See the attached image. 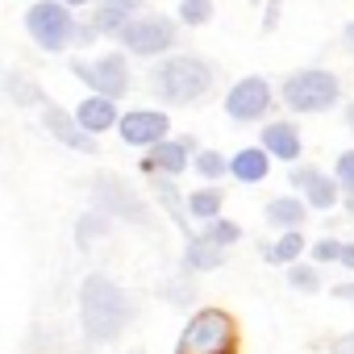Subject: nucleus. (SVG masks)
Masks as SVG:
<instances>
[{"label":"nucleus","mask_w":354,"mask_h":354,"mask_svg":"<svg viewBox=\"0 0 354 354\" xmlns=\"http://www.w3.org/2000/svg\"><path fill=\"white\" fill-rule=\"evenodd\" d=\"M46 129L63 142V146H71V150H96V142L88 138V129L80 125V117H67L63 109H46Z\"/></svg>","instance_id":"12"},{"label":"nucleus","mask_w":354,"mask_h":354,"mask_svg":"<svg viewBox=\"0 0 354 354\" xmlns=\"http://www.w3.org/2000/svg\"><path fill=\"white\" fill-rule=\"evenodd\" d=\"M80 317L92 342H113L133 321V300L104 275H92L80 292Z\"/></svg>","instance_id":"1"},{"label":"nucleus","mask_w":354,"mask_h":354,"mask_svg":"<svg viewBox=\"0 0 354 354\" xmlns=\"http://www.w3.org/2000/svg\"><path fill=\"white\" fill-rule=\"evenodd\" d=\"M292 184L304 192V201H308L313 209H329V205L337 201L333 180H329V175H321V171H313V167H296V171H292Z\"/></svg>","instance_id":"11"},{"label":"nucleus","mask_w":354,"mask_h":354,"mask_svg":"<svg viewBox=\"0 0 354 354\" xmlns=\"http://www.w3.org/2000/svg\"><path fill=\"white\" fill-rule=\"evenodd\" d=\"M288 279H292L296 288H304V292H313V288H317V271H313V267H292V271H288Z\"/></svg>","instance_id":"28"},{"label":"nucleus","mask_w":354,"mask_h":354,"mask_svg":"<svg viewBox=\"0 0 354 354\" xmlns=\"http://www.w3.org/2000/svg\"><path fill=\"white\" fill-rule=\"evenodd\" d=\"M346 42H350V46H354V26H346Z\"/></svg>","instance_id":"35"},{"label":"nucleus","mask_w":354,"mask_h":354,"mask_svg":"<svg viewBox=\"0 0 354 354\" xmlns=\"http://www.w3.org/2000/svg\"><path fill=\"white\" fill-rule=\"evenodd\" d=\"M263 150H271L275 158H300V133L288 121H275L263 129Z\"/></svg>","instance_id":"14"},{"label":"nucleus","mask_w":354,"mask_h":354,"mask_svg":"<svg viewBox=\"0 0 354 354\" xmlns=\"http://www.w3.org/2000/svg\"><path fill=\"white\" fill-rule=\"evenodd\" d=\"M225 167H230V162H225L217 150H201V154H196V171L205 175V180H217V175H221Z\"/></svg>","instance_id":"24"},{"label":"nucleus","mask_w":354,"mask_h":354,"mask_svg":"<svg viewBox=\"0 0 354 354\" xmlns=\"http://www.w3.org/2000/svg\"><path fill=\"white\" fill-rule=\"evenodd\" d=\"M333 354H354V333L342 337V342H333Z\"/></svg>","instance_id":"31"},{"label":"nucleus","mask_w":354,"mask_h":354,"mask_svg":"<svg viewBox=\"0 0 354 354\" xmlns=\"http://www.w3.org/2000/svg\"><path fill=\"white\" fill-rule=\"evenodd\" d=\"M209 88H213V67L201 63V59H192V55L167 59L162 67H154V92L167 96V100H175V104H192Z\"/></svg>","instance_id":"2"},{"label":"nucleus","mask_w":354,"mask_h":354,"mask_svg":"<svg viewBox=\"0 0 354 354\" xmlns=\"http://www.w3.org/2000/svg\"><path fill=\"white\" fill-rule=\"evenodd\" d=\"M121 138L129 146H154V142L167 138V117L162 113H150V109L129 113V117H121Z\"/></svg>","instance_id":"10"},{"label":"nucleus","mask_w":354,"mask_h":354,"mask_svg":"<svg viewBox=\"0 0 354 354\" xmlns=\"http://www.w3.org/2000/svg\"><path fill=\"white\" fill-rule=\"evenodd\" d=\"M267 104H271V88H267V80H259V75L234 84V92L225 96V113H230L234 121H254V117L267 113Z\"/></svg>","instance_id":"9"},{"label":"nucleus","mask_w":354,"mask_h":354,"mask_svg":"<svg viewBox=\"0 0 354 354\" xmlns=\"http://www.w3.org/2000/svg\"><path fill=\"white\" fill-rule=\"evenodd\" d=\"M337 92H342V84L329 71H300V75H288V84H283V100L296 113H321L337 100Z\"/></svg>","instance_id":"4"},{"label":"nucleus","mask_w":354,"mask_h":354,"mask_svg":"<svg viewBox=\"0 0 354 354\" xmlns=\"http://www.w3.org/2000/svg\"><path fill=\"white\" fill-rule=\"evenodd\" d=\"M267 221H275V225H283V230H300V221H304V205L279 196V201L267 205Z\"/></svg>","instance_id":"18"},{"label":"nucleus","mask_w":354,"mask_h":354,"mask_svg":"<svg viewBox=\"0 0 354 354\" xmlns=\"http://www.w3.org/2000/svg\"><path fill=\"white\" fill-rule=\"evenodd\" d=\"M337 263H346V267H354V246H342V259Z\"/></svg>","instance_id":"33"},{"label":"nucleus","mask_w":354,"mask_h":354,"mask_svg":"<svg viewBox=\"0 0 354 354\" xmlns=\"http://www.w3.org/2000/svg\"><path fill=\"white\" fill-rule=\"evenodd\" d=\"M92 192H96V201H100V213H117V217H125V221H150V213H146V205L138 201V192L125 184V180H117V175H100V180L92 184Z\"/></svg>","instance_id":"6"},{"label":"nucleus","mask_w":354,"mask_h":354,"mask_svg":"<svg viewBox=\"0 0 354 354\" xmlns=\"http://www.w3.org/2000/svg\"><path fill=\"white\" fill-rule=\"evenodd\" d=\"M180 354H238V329H234L230 313H221V308L196 313L180 337Z\"/></svg>","instance_id":"3"},{"label":"nucleus","mask_w":354,"mask_h":354,"mask_svg":"<svg viewBox=\"0 0 354 354\" xmlns=\"http://www.w3.org/2000/svg\"><path fill=\"white\" fill-rule=\"evenodd\" d=\"M346 209H350V213H354V192H350V201H346Z\"/></svg>","instance_id":"36"},{"label":"nucleus","mask_w":354,"mask_h":354,"mask_svg":"<svg viewBox=\"0 0 354 354\" xmlns=\"http://www.w3.org/2000/svg\"><path fill=\"white\" fill-rule=\"evenodd\" d=\"M100 5H109V9H121V13H133L142 0H100Z\"/></svg>","instance_id":"30"},{"label":"nucleus","mask_w":354,"mask_h":354,"mask_svg":"<svg viewBox=\"0 0 354 354\" xmlns=\"http://www.w3.org/2000/svg\"><path fill=\"white\" fill-rule=\"evenodd\" d=\"M267 154H271V150H242V154H234L230 171L238 175V180L254 184V180H263V175H267Z\"/></svg>","instance_id":"17"},{"label":"nucleus","mask_w":354,"mask_h":354,"mask_svg":"<svg viewBox=\"0 0 354 354\" xmlns=\"http://www.w3.org/2000/svg\"><path fill=\"white\" fill-rule=\"evenodd\" d=\"M346 125H350V129H354V104H350V109H346Z\"/></svg>","instance_id":"34"},{"label":"nucleus","mask_w":354,"mask_h":354,"mask_svg":"<svg viewBox=\"0 0 354 354\" xmlns=\"http://www.w3.org/2000/svg\"><path fill=\"white\" fill-rule=\"evenodd\" d=\"M75 75L96 92V96H125V88H129V71H125V63L117 59V55H104L100 63H75Z\"/></svg>","instance_id":"8"},{"label":"nucleus","mask_w":354,"mask_h":354,"mask_svg":"<svg viewBox=\"0 0 354 354\" xmlns=\"http://www.w3.org/2000/svg\"><path fill=\"white\" fill-rule=\"evenodd\" d=\"M113 121H117L113 96H92V100H84V104H80V125H84L88 133H100V129H109Z\"/></svg>","instance_id":"15"},{"label":"nucleus","mask_w":354,"mask_h":354,"mask_svg":"<svg viewBox=\"0 0 354 354\" xmlns=\"http://www.w3.org/2000/svg\"><path fill=\"white\" fill-rule=\"evenodd\" d=\"M259 250H263V259H267V263H292V259H300L304 238H300V234H283V238H279V246H267V242H263Z\"/></svg>","instance_id":"19"},{"label":"nucleus","mask_w":354,"mask_h":354,"mask_svg":"<svg viewBox=\"0 0 354 354\" xmlns=\"http://www.w3.org/2000/svg\"><path fill=\"white\" fill-rule=\"evenodd\" d=\"M67 5H84V0H67Z\"/></svg>","instance_id":"37"},{"label":"nucleus","mask_w":354,"mask_h":354,"mask_svg":"<svg viewBox=\"0 0 354 354\" xmlns=\"http://www.w3.org/2000/svg\"><path fill=\"white\" fill-rule=\"evenodd\" d=\"M109 230V221H104V213H88L84 221H80V246H92L100 234Z\"/></svg>","instance_id":"23"},{"label":"nucleus","mask_w":354,"mask_h":354,"mask_svg":"<svg viewBox=\"0 0 354 354\" xmlns=\"http://www.w3.org/2000/svg\"><path fill=\"white\" fill-rule=\"evenodd\" d=\"M337 184H346V188L354 192V150H346V154L337 158Z\"/></svg>","instance_id":"27"},{"label":"nucleus","mask_w":354,"mask_h":354,"mask_svg":"<svg viewBox=\"0 0 354 354\" xmlns=\"http://www.w3.org/2000/svg\"><path fill=\"white\" fill-rule=\"evenodd\" d=\"M117 38H121L133 55H162V50L175 42V26L162 21V17H142V21H129Z\"/></svg>","instance_id":"7"},{"label":"nucleus","mask_w":354,"mask_h":354,"mask_svg":"<svg viewBox=\"0 0 354 354\" xmlns=\"http://www.w3.org/2000/svg\"><path fill=\"white\" fill-rule=\"evenodd\" d=\"M205 238H213V242H217V246H234V242H238V238H242V230H238V225H234V221H213V225H209V234H205Z\"/></svg>","instance_id":"26"},{"label":"nucleus","mask_w":354,"mask_h":354,"mask_svg":"<svg viewBox=\"0 0 354 354\" xmlns=\"http://www.w3.org/2000/svg\"><path fill=\"white\" fill-rule=\"evenodd\" d=\"M225 263V246H217L213 238H188V267H196V271H213V267H221Z\"/></svg>","instance_id":"16"},{"label":"nucleus","mask_w":354,"mask_h":354,"mask_svg":"<svg viewBox=\"0 0 354 354\" xmlns=\"http://www.w3.org/2000/svg\"><path fill=\"white\" fill-rule=\"evenodd\" d=\"M5 88H9V96H13L17 104H42V100H46V96H42V88H38V84H26L17 71H9Z\"/></svg>","instance_id":"21"},{"label":"nucleus","mask_w":354,"mask_h":354,"mask_svg":"<svg viewBox=\"0 0 354 354\" xmlns=\"http://www.w3.org/2000/svg\"><path fill=\"white\" fill-rule=\"evenodd\" d=\"M96 30H113V34H121L125 26H129V13H121V9H109V5H100V13H96V21H92Z\"/></svg>","instance_id":"22"},{"label":"nucleus","mask_w":354,"mask_h":354,"mask_svg":"<svg viewBox=\"0 0 354 354\" xmlns=\"http://www.w3.org/2000/svg\"><path fill=\"white\" fill-rule=\"evenodd\" d=\"M188 213L201 217V221H217V213H221V192H213V188L192 192V196H188Z\"/></svg>","instance_id":"20"},{"label":"nucleus","mask_w":354,"mask_h":354,"mask_svg":"<svg viewBox=\"0 0 354 354\" xmlns=\"http://www.w3.org/2000/svg\"><path fill=\"white\" fill-rule=\"evenodd\" d=\"M146 171H154V175H180L184 167H188V146L184 142H154V150L146 154V162H142Z\"/></svg>","instance_id":"13"},{"label":"nucleus","mask_w":354,"mask_h":354,"mask_svg":"<svg viewBox=\"0 0 354 354\" xmlns=\"http://www.w3.org/2000/svg\"><path fill=\"white\" fill-rule=\"evenodd\" d=\"M92 30H96V26H92ZM92 30H88V26H80V30H75V42H92Z\"/></svg>","instance_id":"32"},{"label":"nucleus","mask_w":354,"mask_h":354,"mask_svg":"<svg viewBox=\"0 0 354 354\" xmlns=\"http://www.w3.org/2000/svg\"><path fill=\"white\" fill-rule=\"evenodd\" d=\"M313 254H317V259H321V263H333V259H342V246H337V242H329V238H325V242H317V250H313Z\"/></svg>","instance_id":"29"},{"label":"nucleus","mask_w":354,"mask_h":354,"mask_svg":"<svg viewBox=\"0 0 354 354\" xmlns=\"http://www.w3.org/2000/svg\"><path fill=\"white\" fill-rule=\"evenodd\" d=\"M26 26H30L34 42L42 50H63L67 38H75V26H71V17H67V9L59 5V0H42V5H34L26 13Z\"/></svg>","instance_id":"5"},{"label":"nucleus","mask_w":354,"mask_h":354,"mask_svg":"<svg viewBox=\"0 0 354 354\" xmlns=\"http://www.w3.org/2000/svg\"><path fill=\"white\" fill-rule=\"evenodd\" d=\"M180 17H184L188 26H201V21L213 17V5H209V0H184V5H180Z\"/></svg>","instance_id":"25"}]
</instances>
